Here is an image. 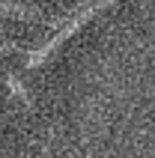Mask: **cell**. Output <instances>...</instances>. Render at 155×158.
Wrapping results in <instances>:
<instances>
[{
  "mask_svg": "<svg viewBox=\"0 0 155 158\" xmlns=\"http://www.w3.org/2000/svg\"><path fill=\"white\" fill-rule=\"evenodd\" d=\"M111 3H116V0H81V3L72 9L69 15H63V18H60V27L51 33V39H48V42H42L39 48H33V51H27V66H42V63L51 57V51L63 42V39H69L78 27L86 21V18H93L98 9L111 6Z\"/></svg>",
  "mask_w": 155,
  "mask_h": 158,
  "instance_id": "1",
  "label": "cell"
},
{
  "mask_svg": "<svg viewBox=\"0 0 155 158\" xmlns=\"http://www.w3.org/2000/svg\"><path fill=\"white\" fill-rule=\"evenodd\" d=\"M0 15L18 18V21H36V24L51 27V30H57V27H60V18H57V21H54V18H45V15H39L36 9L21 6V3H15V0H0Z\"/></svg>",
  "mask_w": 155,
  "mask_h": 158,
  "instance_id": "2",
  "label": "cell"
},
{
  "mask_svg": "<svg viewBox=\"0 0 155 158\" xmlns=\"http://www.w3.org/2000/svg\"><path fill=\"white\" fill-rule=\"evenodd\" d=\"M6 87L12 89V93H15V96L21 98V102H24V105H33V98H30V93L24 89V84H21V81H18L15 75H9V78H6Z\"/></svg>",
  "mask_w": 155,
  "mask_h": 158,
  "instance_id": "3",
  "label": "cell"
},
{
  "mask_svg": "<svg viewBox=\"0 0 155 158\" xmlns=\"http://www.w3.org/2000/svg\"><path fill=\"white\" fill-rule=\"evenodd\" d=\"M0 51L3 54H24V48H21V45H15V42H9V39H3V36H0Z\"/></svg>",
  "mask_w": 155,
  "mask_h": 158,
  "instance_id": "4",
  "label": "cell"
}]
</instances>
